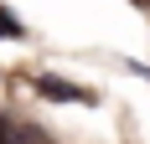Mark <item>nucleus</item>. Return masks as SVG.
<instances>
[{"instance_id":"nucleus-3","label":"nucleus","mask_w":150,"mask_h":144,"mask_svg":"<svg viewBox=\"0 0 150 144\" xmlns=\"http://www.w3.org/2000/svg\"><path fill=\"white\" fill-rule=\"evenodd\" d=\"M11 129H16V124H11L5 113H0V144H11Z\"/></svg>"},{"instance_id":"nucleus-1","label":"nucleus","mask_w":150,"mask_h":144,"mask_svg":"<svg viewBox=\"0 0 150 144\" xmlns=\"http://www.w3.org/2000/svg\"><path fill=\"white\" fill-rule=\"evenodd\" d=\"M47 93V98H73V103H83L88 98V93H83V87H73V82H62V77H42V82H36Z\"/></svg>"},{"instance_id":"nucleus-2","label":"nucleus","mask_w":150,"mask_h":144,"mask_svg":"<svg viewBox=\"0 0 150 144\" xmlns=\"http://www.w3.org/2000/svg\"><path fill=\"white\" fill-rule=\"evenodd\" d=\"M0 36H21V21H16V10H0Z\"/></svg>"}]
</instances>
